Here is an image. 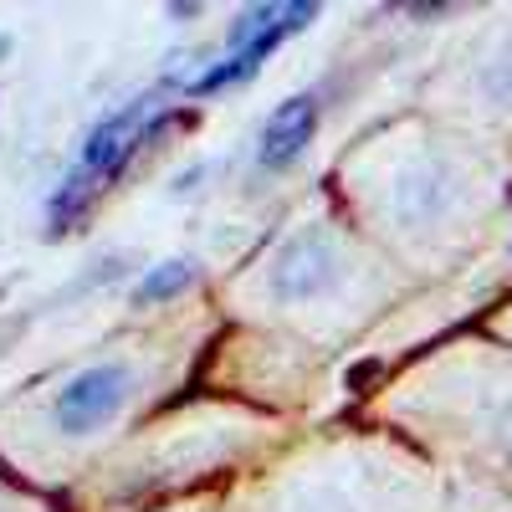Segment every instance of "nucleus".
I'll list each match as a JSON object with an SVG mask.
<instances>
[{
    "mask_svg": "<svg viewBox=\"0 0 512 512\" xmlns=\"http://www.w3.org/2000/svg\"><path fill=\"white\" fill-rule=\"evenodd\" d=\"M149 108H154V93H144V98H134V103H123L118 113H108V118L93 128V134L82 139V154H77V169H72V175L88 185V190H98V180H113L118 169L169 123V113L149 118Z\"/></svg>",
    "mask_w": 512,
    "mask_h": 512,
    "instance_id": "1",
    "label": "nucleus"
},
{
    "mask_svg": "<svg viewBox=\"0 0 512 512\" xmlns=\"http://www.w3.org/2000/svg\"><path fill=\"white\" fill-rule=\"evenodd\" d=\"M128 364H88L82 369L67 390L52 400V415H57V425L62 431H72V436H88V431H98L103 420H113L118 415V405L128 400Z\"/></svg>",
    "mask_w": 512,
    "mask_h": 512,
    "instance_id": "2",
    "label": "nucleus"
},
{
    "mask_svg": "<svg viewBox=\"0 0 512 512\" xmlns=\"http://www.w3.org/2000/svg\"><path fill=\"white\" fill-rule=\"evenodd\" d=\"M333 282V246L323 231H297L282 251H277V267H272V287L277 297H318Z\"/></svg>",
    "mask_w": 512,
    "mask_h": 512,
    "instance_id": "3",
    "label": "nucleus"
},
{
    "mask_svg": "<svg viewBox=\"0 0 512 512\" xmlns=\"http://www.w3.org/2000/svg\"><path fill=\"white\" fill-rule=\"evenodd\" d=\"M313 128H318V98H313V93L287 98V103L262 123V139H256V164H262V169H287L297 154L313 144Z\"/></svg>",
    "mask_w": 512,
    "mask_h": 512,
    "instance_id": "4",
    "label": "nucleus"
},
{
    "mask_svg": "<svg viewBox=\"0 0 512 512\" xmlns=\"http://www.w3.org/2000/svg\"><path fill=\"white\" fill-rule=\"evenodd\" d=\"M190 282H195V267L185 262V256H175V262H159V267H149V272L139 277V287H134V303H139V308L164 303V297H180Z\"/></svg>",
    "mask_w": 512,
    "mask_h": 512,
    "instance_id": "5",
    "label": "nucleus"
},
{
    "mask_svg": "<svg viewBox=\"0 0 512 512\" xmlns=\"http://www.w3.org/2000/svg\"><path fill=\"white\" fill-rule=\"evenodd\" d=\"M277 16H282V6H251V11H241V16H236V26H231V36H226V41H231V52H241L246 41H256V36H262Z\"/></svg>",
    "mask_w": 512,
    "mask_h": 512,
    "instance_id": "6",
    "label": "nucleus"
},
{
    "mask_svg": "<svg viewBox=\"0 0 512 512\" xmlns=\"http://www.w3.org/2000/svg\"><path fill=\"white\" fill-rule=\"evenodd\" d=\"M374 374H379V369H374V364H359V369H354V374H349V384H364V379H374Z\"/></svg>",
    "mask_w": 512,
    "mask_h": 512,
    "instance_id": "7",
    "label": "nucleus"
},
{
    "mask_svg": "<svg viewBox=\"0 0 512 512\" xmlns=\"http://www.w3.org/2000/svg\"><path fill=\"white\" fill-rule=\"evenodd\" d=\"M11 52V36H0V57H6Z\"/></svg>",
    "mask_w": 512,
    "mask_h": 512,
    "instance_id": "8",
    "label": "nucleus"
}]
</instances>
